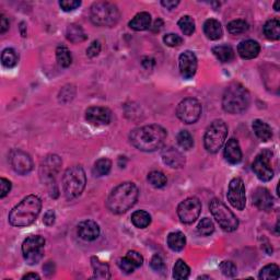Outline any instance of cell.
Listing matches in <instances>:
<instances>
[{
    "label": "cell",
    "mask_w": 280,
    "mask_h": 280,
    "mask_svg": "<svg viewBox=\"0 0 280 280\" xmlns=\"http://www.w3.org/2000/svg\"><path fill=\"white\" fill-rule=\"evenodd\" d=\"M45 240L40 235H32L23 242L22 252L23 257L28 265H35L44 256Z\"/></svg>",
    "instance_id": "9c48e42d"
},
{
    "label": "cell",
    "mask_w": 280,
    "mask_h": 280,
    "mask_svg": "<svg viewBox=\"0 0 280 280\" xmlns=\"http://www.w3.org/2000/svg\"><path fill=\"white\" fill-rule=\"evenodd\" d=\"M78 235L84 241H94L99 238L100 228L92 220L82 221L78 226Z\"/></svg>",
    "instance_id": "ac0fdd59"
},
{
    "label": "cell",
    "mask_w": 280,
    "mask_h": 280,
    "mask_svg": "<svg viewBox=\"0 0 280 280\" xmlns=\"http://www.w3.org/2000/svg\"><path fill=\"white\" fill-rule=\"evenodd\" d=\"M162 160L163 162L171 168H182L185 163L183 154L178 149L168 147L162 150Z\"/></svg>",
    "instance_id": "d6986e66"
},
{
    "label": "cell",
    "mask_w": 280,
    "mask_h": 280,
    "mask_svg": "<svg viewBox=\"0 0 280 280\" xmlns=\"http://www.w3.org/2000/svg\"><path fill=\"white\" fill-rule=\"evenodd\" d=\"M249 30L248 22L244 20H233L228 25V31L233 35H239Z\"/></svg>",
    "instance_id": "74e56055"
},
{
    "label": "cell",
    "mask_w": 280,
    "mask_h": 280,
    "mask_svg": "<svg viewBox=\"0 0 280 280\" xmlns=\"http://www.w3.org/2000/svg\"><path fill=\"white\" fill-rule=\"evenodd\" d=\"M273 153L269 150H264L256 156L253 162V171L260 181L268 182L274 177V170L272 168Z\"/></svg>",
    "instance_id": "8fae6325"
},
{
    "label": "cell",
    "mask_w": 280,
    "mask_h": 280,
    "mask_svg": "<svg viewBox=\"0 0 280 280\" xmlns=\"http://www.w3.org/2000/svg\"><path fill=\"white\" fill-rule=\"evenodd\" d=\"M11 189V182L7 178H0V197H6Z\"/></svg>",
    "instance_id": "c3c4849f"
},
{
    "label": "cell",
    "mask_w": 280,
    "mask_h": 280,
    "mask_svg": "<svg viewBox=\"0 0 280 280\" xmlns=\"http://www.w3.org/2000/svg\"><path fill=\"white\" fill-rule=\"evenodd\" d=\"M90 17L93 25L103 27H111L120 21L121 13L115 4L106 1H99L93 3L90 11Z\"/></svg>",
    "instance_id": "5b68a950"
},
{
    "label": "cell",
    "mask_w": 280,
    "mask_h": 280,
    "mask_svg": "<svg viewBox=\"0 0 280 280\" xmlns=\"http://www.w3.org/2000/svg\"><path fill=\"white\" fill-rule=\"evenodd\" d=\"M150 265H151V268L155 270V272H163L165 268V265H164L162 257H161V256L158 254H155L153 256L150 262Z\"/></svg>",
    "instance_id": "bcb514c9"
},
{
    "label": "cell",
    "mask_w": 280,
    "mask_h": 280,
    "mask_svg": "<svg viewBox=\"0 0 280 280\" xmlns=\"http://www.w3.org/2000/svg\"><path fill=\"white\" fill-rule=\"evenodd\" d=\"M163 41L165 43V45H168L170 47H177L183 43L182 37L178 34H174V33H169V34L165 35L163 37Z\"/></svg>",
    "instance_id": "7bdbcfd3"
},
{
    "label": "cell",
    "mask_w": 280,
    "mask_h": 280,
    "mask_svg": "<svg viewBox=\"0 0 280 280\" xmlns=\"http://www.w3.org/2000/svg\"><path fill=\"white\" fill-rule=\"evenodd\" d=\"M67 39L73 43H80L87 39V35H85L81 26L77 25H71L67 28Z\"/></svg>",
    "instance_id": "1f68e13d"
},
{
    "label": "cell",
    "mask_w": 280,
    "mask_h": 280,
    "mask_svg": "<svg viewBox=\"0 0 280 280\" xmlns=\"http://www.w3.org/2000/svg\"><path fill=\"white\" fill-rule=\"evenodd\" d=\"M228 136V127L224 121L212 122L207 128L205 137H204V145L210 153H216L221 149L222 145Z\"/></svg>",
    "instance_id": "52a82bcc"
},
{
    "label": "cell",
    "mask_w": 280,
    "mask_h": 280,
    "mask_svg": "<svg viewBox=\"0 0 280 280\" xmlns=\"http://www.w3.org/2000/svg\"><path fill=\"white\" fill-rule=\"evenodd\" d=\"M185 244H186V238H185V235L182 232L175 231L169 234L168 245L172 251L179 252V251H182L185 248Z\"/></svg>",
    "instance_id": "484cf974"
},
{
    "label": "cell",
    "mask_w": 280,
    "mask_h": 280,
    "mask_svg": "<svg viewBox=\"0 0 280 280\" xmlns=\"http://www.w3.org/2000/svg\"><path fill=\"white\" fill-rule=\"evenodd\" d=\"M209 208L213 218H215L216 221L222 228V230L227 232H233L238 229V218H236L234 213L232 212L224 203L219 201V199H212L210 202Z\"/></svg>",
    "instance_id": "ba28073f"
},
{
    "label": "cell",
    "mask_w": 280,
    "mask_h": 280,
    "mask_svg": "<svg viewBox=\"0 0 280 280\" xmlns=\"http://www.w3.org/2000/svg\"><path fill=\"white\" fill-rule=\"evenodd\" d=\"M250 105V93L240 83H232L226 89L222 106L224 110L231 114L244 112Z\"/></svg>",
    "instance_id": "277c9868"
},
{
    "label": "cell",
    "mask_w": 280,
    "mask_h": 280,
    "mask_svg": "<svg viewBox=\"0 0 280 280\" xmlns=\"http://www.w3.org/2000/svg\"><path fill=\"white\" fill-rule=\"evenodd\" d=\"M225 158L231 164H238L242 160V150L239 141L231 138L225 148Z\"/></svg>",
    "instance_id": "44dd1931"
},
{
    "label": "cell",
    "mask_w": 280,
    "mask_h": 280,
    "mask_svg": "<svg viewBox=\"0 0 280 280\" xmlns=\"http://www.w3.org/2000/svg\"><path fill=\"white\" fill-rule=\"evenodd\" d=\"M178 26L185 35H192L195 32V22L189 16H184L179 19Z\"/></svg>",
    "instance_id": "f35d334b"
},
{
    "label": "cell",
    "mask_w": 280,
    "mask_h": 280,
    "mask_svg": "<svg viewBox=\"0 0 280 280\" xmlns=\"http://www.w3.org/2000/svg\"><path fill=\"white\" fill-rule=\"evenodd\" d=\"M204 32H205V35L209 40L217 41L221 39L222 27L220 22L215 20V19H209V20H207L205 25H204Z\"/></svg>",
    "instance_id": "603a6c76"
},
{
    "label": "cell",
    "mask_w": 280,
    "mask_h": 280,
    "mask_svg": "<svg viewBox=\"0 0 280 280\" xmlns=\"http://www.w3.org/2000/svg\"><path fill=\"white\" fill-rule=\"evenodd\" d=\"M139 191L134 183H122L113 189L107 198V208L111 212L121 215L135 205L138 199Z\"/></svg>",
    "instance_id": "7a4b0ae2"
},
{
    "label": "cell",
    "mask_w": 280,
    "mask_h": 280,
    "mask_svg": "<svg viewBox=\"0 0 280 280\" xmlns=\"http://www.w3.org/2000/svg\"><path fill=\"white\" fill-rule=\"evenodd\" d=\"M148 181L155 188H162L168 183L167 177L160 171H153L148 174Z\"/></svg>",
    "instance_id": "e575fe53"
},
{
    "label": "cell",
    "mask_w": 280,
    "mask_h": 280,
    "mask_svg": "<svg viewBox=\"0 0 280 280\" xmlns=\"http://www.w3.org/2000/svg\"><path fill=\"white\" fill-rule=\"evenodd\" d=\"M253 129L256 136H257L260 140L268 141L269 139H272L273 130L272 127H270L267 123L260 120H255L253 122Z\"/></svg>",
    "instance_id": "d4e9b609"
},
{
    "label": "cell",
    "mask_w": 280,
    "mask_h": 280,
    "mask_svg": "<svg viewBox=\"0 0 280 280\" xmlns=\"http://www.w3.org/2000/svg\"><path fill=\"white\" fill-rule=\"evenodd\" d=\"M100 51H101V44H100L99 41H94L87 49V55L90 58H93V57H97L100 54Z\"/></svg>",
    "instance_id": "681fc988"
},
{
    "label": "cell",
    "mask_w": 280,
    "mask_h": 280,
    "mask_svg": "<svg viewBox=\"0 0 280 280\" xmlns=\"http://www.w3.org/2000/svg\"><path fill=\"white\" fill-rule=\"evenodd\" d=\"M189 273H191V269H189L188 265L185 263L184 260L178 259V262L175 263V266L173 268V277L175 279H186L189 276Z\"/></svg>",
    "instance_id": "836d02e7"
},
{
    "label": "cell",
    "mask_w": 280,
    "mask_h": 280,
    "mask_svg": "<svg viewBox=\"0 0 280 280\" xmlns=\"http://www.w3.org/2000/svg\"><path fill=\"white\" fill-rule=\"evenodd\" d=\"M131 222L139 229H145L151 224V216L145 210H137L131 215Z\"/></svg>",
    "instance_id": "f546056e"
},
{
    "label": "cell",
    "mask_w": 280,
    "mask_h": 280,
    "mask_svg": "<svg viewBox=\"0 0 280 280\" xmlns=\"http://www.w3.org/2000/svg\"><path fill=\"white\" fill-rule=\"evenodd\" d=\"M23 279H40V276H39V275H37V274L30 273V274L25 275V276L23 277Z\"/></svg>",
    "instance_id": "11a10c76"
},
{
    "label": "cell",
    "mask_w": 280,
    "mask_h": 280,
    "mask_svg": "<svg viewBox=\"0 0 280 280\" xmlns=\"http://www.w3.org/2000/svg\"><path fill=\"white\" fill-rule=\"evenodd\" d=\"M56 58L61 67L67 68L73 63V57H71L70 51L64 45H59L56 50Z\"/></svg>",
    "instance_id": "4dcf8cb0"
},
{
    "label": "cell",
    "mask_w": 280,
    "mask_h": 280,
    "mask_svg": "<svg viewBox=\"0 0 280 280\" xmlns=\"http://www.w3.org/2000/svg\"><path fill=\"white\" fill-rule=\"evenodd\" d=\"M274 8H275V10H276V11H279V1H276V2H275Z\"/></svg>",
    "instance_id": "9f6ffc18"
},
{
    "label": "cell",
    "mask_w": 280,
    "mask_h": 280,
    "mask_svg": "<svg viewBox=\"0 0 280 280\" xmlns=\"http://www.w3.org/2000/svg\"><path fill=\"white\" fill-rule=\"evenodd\" d=\"M126 256L131 260L132 263L135 264V266L137 268L140 267L142 263H144V257H142V256L138 252H136V251H129Z\"/></svg>",
    "instance_id": "7dc6e473"
},
{
    "label": "cell",
    "mask_w": 280,
    "mask_h": 280,
    "mask_svg": "<svg viewBox=\"0 0 280 280\" xmlns=\"http://www.w3.org/2000/svg\"><path fill=\"white\" fill-rule=\"evenodd\" d=\"M9 28V20L4 14L0 16V33H4Z\"/></svg>",
    "instance_id": "816d5d0a"
},
{
    "label": "cell",
    "mask_w": 280,
    "mask_h": 280,
    "mask_svg": "<svg viewBox=\"0 0 280 280\" xmlns=\"http://www.w3.org/2000/svg\"><path fill=\"white\" fill-rule=\"evenodd\" d=\"M178 66L181 75L185 79H191L196 74L197 58L196 55L191 51H186L181 54L178 59Z\"/></svg>",
    "instance_id": "2e32d148"
},
{
    "label": "cell",
    "mask_w": 280,
    "mask_h": 280,
    "mask_svg": "<svg viewBox=\"0 0 280 280\" xmlns=\"http://www.w3.org/2000/svg\"><path fill=\"white\" fill-rule=\"evenodd\" d=\"M178 117L186 124H194L202 115V105L196 99L187 98L178 104L177 110Z\"/></svg>",
    "instance_id": "30bf717a"
},
{
    "label": "cell",
    "mask_w": 280,
    "mask_h": 280,
    "mask_svg": "<svg viewBox=\"0 0 280 280\" xmlns=\"http://www.w3.org/2000/svg\"><path fill=\"white\" fill-rule=\"evenodd\" d=\"M9 160H10L12 169L21 175L30 173L33 169V161L31 156L22 150H12L10 153V158H9Z\"/></svg>",
    "instance_id": "5bb4252c"
},
{
    "label": "cell",
    "mask_w": 280,
    "mask_h": 280,
    "mask_svg": "<svg viewBox=\"0 0 280 280\" xmlns=\"http://www.w3.org/2000/svg\"><path fill=\"white\" fill-rule=\"evenodd\" d=\"M112 168V162L106 158L99 159L96 164H94V174L97 177H104V175H107L110 173Z\"/></svg>",
    "instance_id": "d590c367"
},
{
    "label": "cell",
    "mask_w": 280,
    "mask_h": 280,
    "mask_svg": "<svg viewBox=\"0 0 280 280\" xmlns=\"http://www.w3.org/2000/svg\"><path fill=\"white\" fill-rule=\"evenodd\" d=\"M259 51V44L253 40H246L241 42L238 46V53L243 59H253L258 56Z\"/></svg>",
    "instance_id": "ffe728a7"
},
{
    "label": "cell",
    "mask_w": 280,
    "mask_h": 280,
    "mask_svg": "<svg viewBox=\"0 0 280 280\" xmlns=\"http://www.w3.org/2000/svg\"><path fill=\"white\" fill-rule=\"evenodd\" d=\"M228 201L233 206L235 209L243 210L246 205L245 197V186L241 178H235L232 179L229 184L228 189Z\"/></svg>",
    "instance_id": "4fadbf2b"
},
{
    "label": "cell",
    "mask_w": 280,
    "mask_h": 280,
    "mask_svg": "<svg viewBox=\"0 0 280 280\" xmlns=\"http://www.w3.org/2000/svg\"><path fill=\"white\" fill-rule=\"evenodd\" d=\"M202 203L196 197H189L179 204L178 207V215L183 224H193L201 215Z\"/></svg>",
    "instance_id": "7c38bea8"
},
{
    "label": "cell",
    "mask_w": 280,
    "mask_h": 280,
    "mask_svg": "<svg viewBox=\"0 0 280 280\" xmlns=\"http://www.w3.org/2000/svg\"><path fill=\"white\" fill-rule=\"evenodd\" d=\"M212 53L221 63H230L234 58V51L231 46L219 45L212 49Z\"/></svg>",
    "instance_id": "83f0119b"
},
{
    "label": "cell",
    "mask_w": 280,
    "mask_h": 280,
    "mask_svg": "<svg viewBox=\"0 0 280 280\" xmlns=\"http://www.w3.org/2000/svg\"><path fill=\"white\" fill-rule=\"evenodd\" d=\"M253 203L259 210L269 211L273 208L274 199L268 189L264 187H258L256 188L255 192L253 193Z\"/></svg>",
    "instance_id": "e0dca14e"
},
{
    "label": "cell",
    "mask_w": 280,
    "mask_h": 280,
    "mask_svg": "<svg viewBox=\"0 0 280 280\" xmlns=\"http://www.w3.org/2000/svg\"><path fill=\"white\" fill-rule=\"evenodd\" d=\"M87 183L84 170L75 165L66 171L63 177V189L67 199H74L81 195Z\"/></svg>",
    "instance_id": "8992f818"
},
{
    "label": "cell",
    "mask_w": 280,
    "mask_h": 280,
    "mask_svg": "<svg viewBox=\"0 0 280 280\" xmlns=\"http://www.w3.org/2000/svg\"><path fill=\"white\" fill-rule=\"evenodd\" d=\"M85 118L93 126H105L111 122V112L106 107L92 106L85 112Z\"/></svg>",
    "instance_id": "9a60e30c"
},
{
    "label": "cell",
    "mask_w": 280,
    "mask_h": 280,
    "mask_svg": "<svg viewBox=\"0 0 280 280\" xmlns=\"http://www.w3.org/2000/svg\"><path fill=\"white\" fill-rule=\"evenodd\" d=\"M151 26V16L148 12H139L131 19L129 27L135 31H145Z\"/></svg>",
    "instance_id": "7402d4cb"
},
{
    "label": "cell",
    "mask_w": 280,
    "mask_h": 280,
    "mask_svg": "<svg viewBox=\"0 0 280 280\" xmlns=\"http://www.w3.org/2000/svg\"><path fill=\"white\" fill-rule=\"evenodd\" d=\"M197 230L199 232V234L208 236L213 233V231H215V226H213V222L209 219V218H204V219L199 221Z\"/></svg>",
    "instance_id": "60d3db41"
},
{
    "label": "cell",
    "mask_w": 280,
    "mask_h": 280,
    "mask_svg": "<svg viewBox=\"0 0 280 280\" xmlns=\"http://www.w3.org/2000/svg\"><path fill=\"white\" fill-rule=\"evenodd\" d=\"M167 130L159 125L138 127L130 132L131 145L140 151L153 153L160 149L167 139Z\"/></svg>",
    "instance_id": "6da1fadb"
},
{
    "label": "cell",
    "mask_w": 280,
    "mask_h": 280,
    "mask_svg": "<svg viewBox=\"0 0 280 280\" xmlns=\"http://www.w3.org/2000/svg\"><path fill=\"white\" fill-rule=\"evenodd\" d=\"M177 140L178 146L183 148L184 150H189L193 148L194 146V139L192 135L189 134L187 130H181L177 136Z\"/></svg>",
    "instance_id": "8d00e7d4"
},
{
    "label": "cell",
    "mask_w": 280,
    "mask_h": 280,
    "mask_svg": "<svg viewBox=\"0 0 280 280\" xmlns=\"http://www.w3.org/2000/svg\"><path fill=\"white\" fill-rule=\"evenodd\" d=\"M220 270L226 277H234L236 273H238L234 263L230 262V260H225V262H222L220 264Z\"/></svg>",
    "instance_id": "b9f144b4"
},
{
    "label": "cell",
    "mask_w": 280,
    "mask_h": 280,
    "mask_svg": "<svg viewBox=\"0 0 280 280\" xmlns=\"http://www.w3.org/2000/svg\"><path fill=\"white\" fill-rule=\"evenodd\" d=\"M92 267L94 269V278L97 279H108L111 277L110 267L106 263L100 260L98 257H92Z\"/></svg>",
    "instance_id": "4316f807"
},
{
    "label": "cell",
    "mask_w": 280,
    "mask_h": 280,
    "mask_svg": "<svg viewBox=\"0 0 280 280\" xmlns=\"http://www.w3.org/2000/svg\"><path fill=\"white\" fill-rule=\"evenodd\" d=\"M118 266L123 270V272H125L126 274H131L134 273V270L137 268L135 266V264L131 262V260L125 256V257H123L120 259V262H118Z\"/></svg>",
    "instance_id": "ee69618b"
},
{
    "label": "cell",
    "mask_w": 280,
    "mask_h": 280,
    "mask_svg": "<svg viewBox=\"0 0 280 280\" xmlns=\"http://www.w3.org/2000/svg\"><path fill=\"white\" fill-rule=\"evenodd\" d=\"M142 65H144V67H146V68H151L154 65V59L147 57V58L142 60Z\"/></svg>",
    "instance_id": "db71d44e"
},
{
    "label": "cell",
    "mask_w": 280,
    "mask_h": 280,
    "mask_svg": "<svg viewBox=\"0 0 280 280\" xmlns=\"http://www.w3.org/2000/svg\"><path fill=\"white\" fill-rule=\"evenodd\" d=\"M178 3L179 1H175V0H172V1H171V0H163V1H161V4L167 9H170V10L177 7Z\"/></svg>",
    "instance_id": "f5cc1de1"
},
{
    "label": "cell",
    "mask_w": 280,
    "mask_h": 280,
    "mask_svg": "<svg viewBox=\"0 0 280 280\" xmlns=\"http://www.w3.org/2000/svg\"><path fill=\"white\" fill-rule=\"evenodd\" d=\"M81 2L77 1V0H61L59 2V6L61 7L64 11H74L77 9L78 7H80Z\"/></svg>",
    "instance_id": "f6af8a7d"
},
{
    "label": "cell",
    "mask_w": 280,
    "mask_h": 280,
    "mask_svg": "<svg viewBox=\"0 0 280 280\" xmlns=\"http://www.w3.org/2000/svg\"><path fill=\"white\" fill-rule=\"evenodd\" d=\"M264 34L270 41H278L280 39V22L277 19H273L265 23Z\"/></svg>",
    "instance_id": "f1b7e54d"
},
{
    "label": "cell",
    "mask_w": 280,
    "mask_h": 280,
    "mask_svg": "<svg viewBox=\"0 0 280 280\" xmlns=\"http://www.w3.org/2000/svg\"><path fill=\"white\" fill-rule=\"evenodd\" d=\"M42 208L41 199L35 195H30L18 204L9 213V222L11 226L23 228L32 225L39 217Z\"/></svg>",
    "instance_id": "3957f363"
},
{
    "label": "cell",
    "mask_w": 280,
    "mask_h": 280,
    "mask_svg": "<svg viewBox=\"0 0 280 280\" xmlns=\"http://www.w3.org/2000/svg\"><path fill=\"white\" fill-rule=\"evenodd\" d=\"M60 165H61V161L59 159V156L51 155L47 156V159L44 161V165L42 167V170L46 178H53L54 175L58 172Z\"/></svg>",
    "instance_id": "cb8c5ba5"
},
{
    "label": "cell",
    "mask_w": 280,
    "mask_h": 280,
    "mask_svg": "<svg viewBox=\"0 0 280 280\" xmlns=\"http://www.w3.org/2000/svg\"><path fill=\"white\" fill-rule=\"evenodd\" d=\"M260 279H278L279 278V267L275 264H270L265 266L259 273Z\"/></svg>",
    "instance_id": "ab89813d"
},
{
    "label": "cell",
    "mask_w": 280,
    "mask_h": 280,
    "mask_svg": "<svg viewBox=\"0 0 280 280\" xmlns=\"http://www.w3.org/2000/svg\"><path fill=\"white\" fill-rule=\"evenodd\" d=\"M19 61V55L13 49H6L1 54V63L6 68L16 67Z\"/></svg>",
    "instance_id": "d6a6232c"
},
{
    "label": "cell",
    "mask_w": 280,
    "mask_h": 280,
    "mask_svg": "<svg viewBox=\"0 0 280 280\" xmlns=\"http://www.w3.org/2000/svg\"><path fill=\"white\" fill-rule=\"evenodd\" d=\"M55 212L54 210H47L44 215V218H43V222L46 226H53L55 222Z\"/></svg>",
    "instance_id": "f907efd6"
}]
</instances>
